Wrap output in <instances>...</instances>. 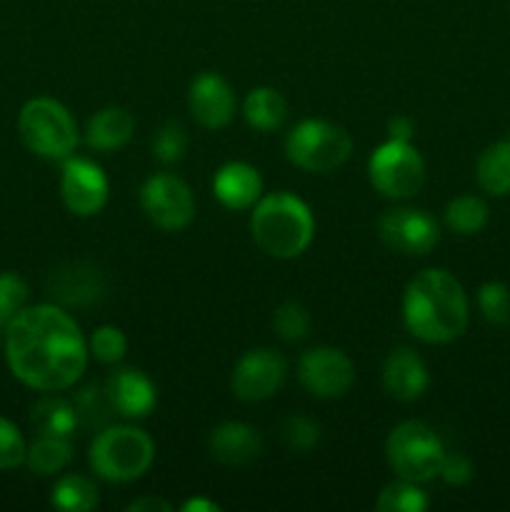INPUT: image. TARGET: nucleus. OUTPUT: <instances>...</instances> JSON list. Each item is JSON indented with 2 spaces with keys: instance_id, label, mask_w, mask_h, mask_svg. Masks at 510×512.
I'll use <instances>...</instances> for the list:
<instances>
[{
  "instance_id": "nucleus-15",
  "label": "nucleus",
  "mask_w": 510,
  "mask_h": 512,
  "mask_svg": "<svg viewBox=\"0 0 510 512\" xmlns=\"http://www.w3.org/2000/svg\"><path fill=\"white\" fill-rule=\"evenodd\" d=\"M105 390L118 418H148L158 405V388L138 368H118L105 378Z\"/></svg>"
},
{
  "instance_id": "nucleus-18",
  "label": "nucleus",
  "mask_w": 510,
  "mask_h": 512,
  "mask_svg": "<svg viewBox=\"0 0 510 512\" xmlns=\"http://www.w3.org/2000/svg\"><path fill=\"white\" fill-rule=\"evenodd\" d=\"M213 193L228 210H250L263 198V178L250 163L233 160L215 173Z\"/></svg>"
},
{
  "instance_id": "nucleus-36",
  "label": "nucleus",
  "mask_w": 510,
  "mask_h": 512,
  "mask_svg": "<svg viewBox=\"0 0 510 512\" xmlns=\"http://www.w3.org/2000/svg\"><path fill=\"white\" fill-rule=\"evenodd\" d=\"M438 478H443V483L453 485V488H460V485L473 480V463L460 453H453V455L445 453Z\"/></svg>"
},
{
  "instance_id": "nucleus-21",
  "label": "nucleus",
  "mask_w": 510,
  "mask_h": 512,
  "mask_svg": "<svg viewBox=\"0 0 510 512\" xmlns=\"http://www.w3.org/2000/svg\"><path fill=\"white\" fill-rule=\"evenodd\" d=\"M30 428L35 435H55V438H70L78 428L73 400H65L55 393H45L38 403L30 408Z\"/></svg>"
},
{
  "instance_id": "nucleus-24",
  "label": "nucleus",
  "mask_w": 510,
  "mask_h": 512,
  "mask_svg": "<svg viewBox=\"0 0 510 512\" xmlns=\"http://www.w3.org/2000/svg\"><path fill=\"white\" fill-rule=\"evenodd\" d=\"M73 463V443L70 438H55V435H35L33 443L25 450V465L33 475L50 478L60 475Z\"/></svg>"
},
{
  "instance_id": "nucleus-20",
  "label": "nucleus",
  "mask_w": 510,
  "mask_h": 512,
  "mask_svg": "<svg viewBox=\"0 0 510 512\" xmlns=\"http://www.w3.org/2000/svg\"><path fill=\"white\" fill-rule=\"evenodd\" d=\"M48 290L63 305H93L105 295V283L98 270L88 265H70L53 273Z\"/></svg>"
},
{
  "instance_id": "nucleus-28",
  "label": "nucleus",
  "mask_w": 510,
  "mask_h": 512,
  "mask_svg": "<svg viewBox=\"0 0 510 512\" xmlns=\"http://www.w3.org/2000/svg\"><path fill=\"white\" fill-rule=\"evenodd\" d=\"M430 500L428 495L420 490L418 483L410 480H393L380 490L378 500H375V510L378 512H423L428 510Z\"/></svg>"
},
{
  "instance_id": "nucleus-1",
  "label": "nucleus",
  "mask_w": 510,
  "mask_h": 512,
  "mask_svg": "<svg viewBox=\"0 0 510 512\" xmlns=\"http://www.w3.org/2000/svg\"><path fill=\"white\" fill-rule=\"evenodd\" d=\"M3 330L5 360L23 385L38 393H63L83 378L88 340L63 305H28Z\"/></svg>"
},
{
  "instance_id": "nucleus-11",
  "label": "nucleus",
  "mask_w": 510,
  "mask_h": 512,
  "mask_svg": "<svg viewBox=\"0 0 510 512\" xmlns=\"http://www.w3.org/2000/svg\"><path fill=\"white\" fill-rule=\"evenodd\" d=\"M285 378H288V363L283 355L273 348H255L235 363L230 388L243 403H263L283 388Z\"/></svg>"
},
{
  "instance_id": "nucleus-14",
  "label": "nucleus",
  "mask_w": 510,
  "mask_h": 512,
  "mask_svg": "<svg viewBox=\"0 0 510 512\" xmlns=\"http://www.w3.org/2000/svg\"><path fill=\"white\" fill-rule=\"evenodd\" d=\"M188 108L190 115L198 120L203 128L220 130L233 123L235 118V93L228 80L218 73H200L193 78L188 88Z\"/></svg>"
},
{
  "instance_id": "nucleus-25",
  "label": "nucleus",
  "mask_w": 510,
  "mask_h": 512,
  "mask_svg": "<svg viewBox=\"0 0 510 512\" xmlns=\"http://www.w3.org/2000/svg\"><path fill=\"white\" fill-rule=\"evenodd\" d=\"M73 408L75 418H78V428L88 430V433H98V430L113 425V420L118 418L108 398V390H105V383H90L80 388L73 395Z\"/></svg>"
},
{
  "instance_id": "nucleus-16",
  "label": "nucleus",
  "mask_w": 510,
  "mask_h": 512,
  "mask_svg": "<svg viewBox=\"0 0 510 512\" xmlns=\"http://www.w3.org/2000/svg\"><path fill=\"white\" fill-rule=\"evenodd\" d=\"M380 380H383V390L390 398L398 400V403H413L430 385L428 365L410 348L390 350L383 363Z\"/></svg>"
},
{
  "instance_id": "nucleus-31",
  "label": "nucleus",
  "mask_w": 510,
  "mask_h": 512,
  "mask_svg": "<svg viewBox=\"0 0 510 512\" xmlns=\"http://www.w3.org/2000/svg\"><path fill=\"white\" fill-rule=\"evenodd\" d=\"M273 330L285 343H298L310 333V313L295 300L278 305L273 313Z\"/></svg>"
},
{
  "instance_id": "nucleus-37",
  "label": "nucleus",
  "mask_w": 510,
  "mask_h": 512,
  "mask_svg": "<svg viewBox=\"0 0 510 512\" xmlns=\"http://www.w3.org/2000/svg\"><path fill=\"white\" fill-rule=\"evenodd\" d=\"M415 135V123L408 118V115H393L388 120V138L390 140H403V143H410Z\"/></svg>"
},
{
  "instance_id": "nucleus-23",
  "label": "nucleus",
  "mask_w": 510,
  "mask_h": 512,
  "mask_svg": "<svg viewBox=\"0 0 510 512\" xmlns=\"http://www.w3.org/2000/svg\"><path fill=\"white\" fill-rule=\"evenodd\" d=\"M475 180L480 190L493 198L510 195V140L503 138L488 145L475 163Z\"/></svg>"
},
{
  "instance_id": "nucleus-4",
  "label": "nucleus",
  "mask_w": 510,
  "mask_h": 512,
  "mask_svg": "<svg viewBox=\"0 0 510 512\" xmlns=\"http://www.w3.org/2000/svg\"><path fill=\"white\" fill-rule=\"evenodd\" d=\"M155 463V443L135 425H108L88 448V465L105 483H133Z\"/></svg>"
},
{
  "instance_id": "nucleus-6",
  "label": "nucleus",
  "mask_w": 510,
  "mask_h": 512,
  "mask_svg": "<svg viewBox=\"0 0 510 512\" xmlns=\"http://www.w3.org/2000/svg\"><path fill=\"white\" fill-rule=\"evenodd\" d=\"M385 458L395 478L423 485L440 475L445 448L438 433L423 420H405L390 430L385 440Z\"/></svg>"
},
{
  "instance_id": "nucleus-12",
  "label": "nucleus",
  "mask_w": 510,
  "mask_h": 512,
  "mask_svg": "<svg viewBox=\"0 0 510 512\" xmlns=\"http://www.w3.org/2000/svg\"><path fill=\"white\" fill-rule=\"evenodd\" d=\"M378 235L400 255H428L440 240V225L420 208H393L380 215Z\"/></svg>"
},
{
  "instance_id": "nucleus-3",
  "label": "nucleus",
  "mask_w": 510,
  "mask_h": 512,
  "mask_svg": "<svg viewBox=\"0 0 510 512\" xmlns=\"http://www.w3.org/2000/svg\"><path fill=\"white\" fill-rule=\"evenodd\" d=\"M250 235L270 258L293 260L313 243V210L288 190L263 195L250 213Z\"/></svg>"
},
{
  "instance_id": "nucleus-26",
  "label": "nucleus",
  "mask_w": 510,
  "mask_h": 512,
  "mask_svg": "<svg viewBox=\"0 0 510 512\" xmlns=\"http://www.w3.org/2000/svg\"><path fill=\"white\" fill-rule=\"evenodd\" d=\"M100 495L90 478L78 473L60 475L50 490V505L63 512H90L98 508Z\"/></svg>"
},
{
  "instance_id": "nucleus-8",
  "label": "nucleus",
  "mask_w": 510,
  "mask_h": 512,
  "mask_svg": "<svg viewBox=\"0 0 510 512\" xmlns=\"http://www.w3.org/2000/svg\"><path fill=\"white\" fill-rule=\"evenodd\" d=\"M370 185L390 200H408L425 183V163L418 148L403 140H385L368 158Z\"/></svg>"
},
{
  "instance_id": "nucleus-5",
  "label": "nucleus",
  "mask_w": 510,
  "mask_h": 512,
  "mask_svg": "<svg viewBox=\"0 0 510 512\" xmlns=\"http://www.w3.org/2000/svg\"><path fill=\"white\" fill-rule=\"evenodd\" d=\"M18 133L25 148L43 160H68L80 143L78 125L70 110L45 95L28 100L20 108Z\"/></svg>"
},
{
  "instance_id": "nucleus-9",
  "label": "nucleus",
  "mask_w": 510,
  "mask_h": 512,
  "mask_svg": "<svg viewBox=\"0 0 510 512\" xmlns=\"http://www.w3.org/2000/svg\"><path fill=\"white\" fill-rule=\"evenodd\" d=\"M140 210L155 228L180 233L195 218L193 190L178 175L155 173L140 188Z\"/></svg>"
},
{
  "instance_id": "nucleus-27",
  "label": "nucleus",
  "mask_w": 510,
  "mask_h": 512,
  "mask_svg": "<svg viewBox=\"0 0 510 512\" xmlns=\"http://www.w3.org/2000/svg\"><path fill=\"white\" fill-rule=\"evenodd\" d=\"M488 220L490 208L478 195H458L445 205V225L458 235H478Z\"/></svg>"
},
{
  "instance_id": "nucleus-39",
  "label": "nucleus",
  "mask_w": 510,
  "mask_h": 512,
  "mask_svg": "<svg viewBox=\"0 0 510 512\" xmlns=\"http://www.w3.org/2000/svg\"><path fill=\"white\" fill-rule=\"evenodd\" d=\"M183 512H218L220 505L213 503V500H205V498H193L188 503H183Z\"/></svg>"
},
{
  "instance_id": "nucleus-7",
  "label": "nucleus",
  "mask_w": 510,
  "mask_h": 512,
  "mask_svg": "<svg viewBox=\"0 0 510 512\" xmlns=\"http://www.w3.org/2000/svg\"><path fill=\"white\" fill-rule=\"evenodd\" d=\"M353 153V138L340 125L308 118L290 128L285 138V155L305 173H330L340 168Z\"/></svg>"
},
{
  "instance_id": "nucleus-17",
  "label": "nucleus",
  "mask_w": 510,
  "mask_h": 512,
  "mask_svg": "<svg viewBox=\"0 0 510 512\" xmlns=\"http://www.w3.org/2000/svg\"><path fill=\"white\" fill-rule=\"evenodd\" d=\"M208 450L218 463L228 465V468H240V465H250L253 460H258L260 450H263V438L253 425L228 420L210 430Z\"/></svg>"
},
{
  "instance_id": "nucleus-22",
  "label": "nucleus",
  "mask_w": 510,
  "mask_h": 512,
  "mask_svg": "<svg viewBox=\"0 0 510 512\" xmlns=\"http://www.w3.org/2000/svg\"><path fill=\"white\" fill-rule=\"evenodd\" d=\"M243 118L258 133H275L288 118V103L275 88H253L243 100Z\"/></svg>"
},
{
  "instance_id": "nucleus-33",
  "label": "nucleus",
  "mask_w": 510,
  "mask_h": 512,
  "mask_svg": "<svg viewBox=\"0 0 510 512\" xmlns=\"http://www.w3.org/2000/svg\"><path fill=\"white\" fill-rule=\"evenodd\" d=\"M188 153V130L178 120H168L153 138V155L163 165H175Z\"/></svg>"
},
{
  "instance_id": "nucleus-34",
  "label": "nucleus",
  "mask_w": 510,
  "mask_h": 512,
  "mask_svg": "<svg viewBox=\"0 0 510 512\" xmlns=\"http://www.w3.org/2000/svg\"><path fill=\"white\" fill-rule=\"evenodd\" d=\"M280 438L293 453H310L320 443V425L305 415H290L280 425Z\"/></svg>"
},
{
  "instance_id": "nucleus-13",
  "label": "nucleus",
  "mask_w": 510,
  "mask_h": 512,
  "mask_svg": "<svg viewBox=\"0 0 510 512\" xmlns=\"http://www.w3.org/2000/svg\"><path fill=\"white\" fill-rule=\"evenodd\" d=\"M110 195L108 178L103 168L88 158L70 155L63 160V175H60V198L65 208L78 218H93L105 208Z\"/></svg>"
},
{
  "instance_id": "nucleus-40",
  "label": "nucleus",
  "mask_w": 510,
  "mask_h": 512,
  "mask_svg": "<svg viewBox=\"0 0 510 512\" xmlns=\"http://www.w3.org/2000/svg\"><path fill=\"white\" fill-rule=\"evenodd\" d=\"M0 335H3V328H0Z\"/></svg>"
},
{
  "instance_id": "nucleus-38",
  "label": "nucleus",
  "mask_w": 510,
  "mask_h": 512,
  "mask_svg": "<svg viewBox=\"0 0 510 512\" xmlns=\"http://www.w3.org/2000/svg\"><path fill=\"white\" fill-rule=\"evenodd\" d=\"M168 500L163 498H140V500H133V503L128 505V512H170Z\"/></svg>"
},
{
  "instance_id": "nucleus-19",
  "label": "nucleus",
  "mask_w": 510,
  "mask_h": 512,
  "mask_svg": "<svg viewBox=\"0 0 510 512\" xmlns=\"http://www.w3.org/2000/svg\"><path fill=\"white\" fill-rule=\"evenodd\" d=\"M135 133L133 115L118 105H108V108L98 110L88 118L85 125V145L98 153H113V150L125 148Z\"/></svg>"
},
{
  "instance_id": "nucleus-35",
  "label": "nucleus",
  "mask_w": 510,
  "mask_h": 512,
  "mask_svg": "<svg viewBox=\"0 0 510 512\" xmlns=\"http://www.w3.org/2000/svg\"><path fill=\"white\" fill-rule=\"evenodd\" d=\"M25 450L28 443L18 425L0 415V473L25 465Z\"/></svg>"
},
{
  "instance_id": "nucleus-29",
  "label": "nucleus",
  "mask_w": 510,
  "mask_h": 512,
  "mask_svg": "<svg viewBox=\"0 0 510 512\" xmlns=\"http://www.w3.org/2000/svg\"><path fill=\"white\" fill-rule=\"evenodd\" d=\"M88 353L100 365H118L125 358V353H128V338L115 325H100L90 335Z\"/></svg>"
},
{
  "instance_id": "nucleus-41",
  "label": "nucleus",
  "mask_w": 510,
  "mask_h": 512,
  "mask_svg": "<svg viewBox=\"0 0 510 512\" xmlns=\"http://www.w3.org/2000/svg\"><path fill=\"white\" fill-rule=\"evenodd\" d=\"M508 140H510V135H508Z\"/></svg>"
},
{
  "instance_id": "nucleus-2",
  "label": "nucleus",
  "mask_w": 510,
  "mask_h": 512,
  "mask_svg": "<svg viewBox=\"0 0 510 512\" xmlns=\"http://www.w3.org/2000/svg\"><path fill=\"white\" fill-rule=\"evenodd\" d=\"M403 323L420 343H453L468 330V293L445 268L420 270L403 293Z\"/></svg>"
},
{
  "instance_id": "nucleus-10",
  "label": "nucleus",
  "mask_w": 510,
  "mask_h": 512,
  "mask_svg": "<svg viewBox=\"0 0 510 512\" xmlns=\"http://www.w3.org/2000/svg\"><path fill=\"white\" fill-rule=\"evenodd\" d=\"M298 380L313 398H343L355 383V365L343 350L320 345L300 355Z\"/></svg>"
},
{
  "instance_id": "nucleus-32",
  "label": "nucleus",
  "mask_w": 510,
  "mask_h": 512,
  "mask_svg": "<svg viewBox=\"0 0 510 512\" xmlns=\"http://www.w3.org/2000/svg\"><path fill=\"white\" fill-rule=\"evenodd\" d=\"M30 288L23 275L5 270L0 273V328L10 323L23 308H28Z\"/></svg>"
},
{
  "instance_id": "nucleus-30",
  "label": "nucleus",
  "mask_w": 510,
  "mask_h": 512,
  "mask_svg": "<svg viewBox=\"0 0 510 512\" xmlns=\"http://www.w3.org/2000/svg\"><path fill=\"white\" fill-rule=\"evenodd\" d=\"M478 310L490 325H510V288L500 280H488L478 288Z\"/></svg>"
}]
</instances>
